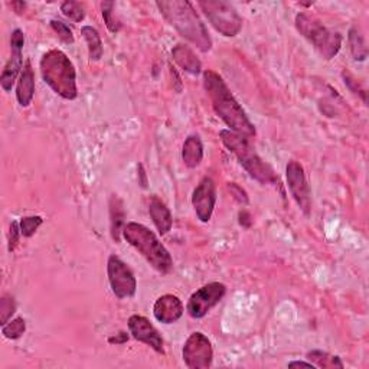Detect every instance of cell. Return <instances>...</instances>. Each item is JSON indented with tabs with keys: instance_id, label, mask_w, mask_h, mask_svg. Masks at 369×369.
<instances>
[{
	"instance_id": "6da1fadb",
	"label": "cell",
	"mask_w": 369,
	"mask_h": 369,
	"mask_svg": "<svg viewBox=\"0 0 369 369\" xmlns=\"http://www.w3.org/2000/svg\"><path fill=\"white\" fill-rule=\"evenodd\" d=\"M203 87L211 99L217 115L229 127V130L247 138L256 136V126L251 123L236 97L231 94L228 85L219 74L212 69H206L203 73Z\"/></svg>"
},
{
	"instance_id": "4dcf8cb0",
	"label": "cell",
	"mask_w": 369,
	"mask_h": 369,
	"mask_svg": "<svg viewBox=\"0 0 369 369\" xmlns=\"http://www.w3.org/2000/svg\"><path fill=\"white\" fill-rule=\"evenodd\" d=\"M228 189L231 191V194H233L234 195V198L240 202V203H248V195H247V192L241 188V187H238V184L237 183H229L228 184Z\"/></svg>"
},
{
	"instance_id": "30bf717a",
	"label": "cell",
	"mask_w": 369,
	"mask_h": 369,
	"mask_svg": "<svg viewBox=\"0 0 369 369\" xmlns=\"http://www.w3.org/2000/svg\"><path fill=\"white\" fill-rule=\"evenodd\" d=\"M226 293L225 284L212 282L198 289L188 300L187 312L194 319H202L212 308H215Z\"/></svg>"
},
{
	"instance_id": "cb8c5ba5",
	"label": "cell",
	"mask_w": 369,
	"mask_h": 369,
	"mask_svg": "<svg viewBox=\"0 0 369 369\" xmlns=\"http://www.w3.org/2000/svg\"><path fill=\"white\" fill-rule=\"evenodd\" d=\"M25 332H27V321L23 317H16L2 326V335L10 340L19 339Z\"/></svg>"
},
{
	"instance_id": "836d02e7",
	"label": "cell",
	"mask_w": 369,
	"mask_h": 369,
	"mask_svg": "<svg viewBox=\"0 0 369 369\" xmlns=\"http://www.w3.org/2000/svg\"><path fill=\"white\" fill-rule=\"evenodd\" d=\"M10 6H12L13 9H16V12H17V13H22V12H23V9L27 8V3H25V2H13Z\"/></svg>"
},
{
	"instance_id": "9a60e30c",
	"label": "cell",
	"mask_w": 369,
	"mask_h": 369,
	"mask_svg": "<svg viewBox=\"0 0 369 369\" xmlns=\"http://www.w3.org/2000/svg\"><path fill=\"white\" fill-rule=\"evenodd\" d=\"M183 305L180 298L173 294L160 296L153 306V314L157 321L164 325H172L183 316Z\"/></svg>"
},
{
	"instance_id": "7a4b0ae2",
	"label": "cell",
	"mask_w": 369,
	"mask_h": 369,
	"mask_svg": "<svg viewBox=\"0 0 369 369\" xmlns=\"http://www.w3.org/2000/svg\"><path fill=\"white\" fill-rule=\"evenodd\" d=\"M160 13L178 31V34L194 43L202 52L211 51L212 39L203 22L195 12L191 2L184 0H169V2H157Z\"/></svg>"
},
{
	"instance_id": "5bb4252c",
	"label": "cell",
	"mask_w": 369,
	"mask_h": 369,
	"mask_svg": "<svg viewBox=\"0 0 369 369\" xmlns=\"http://www.w3.org/2000/svg\"><path fill=\"white\" fill-rule=\"evenodd\" d=\"M129 331L130 335L142 343H146L147 346L157 354H165L164 349V339H161V335L159 331L152 325L150 320L145 316L140 314H133L129 319Z\"/></svg>"
},
{
	"instance_id": "8fae6325",
	"label": "cell",
	"mask_w": 369,
	"mask_h": 369,
	"mask_svg": "<svg viewBox=\"0 0 369 369\" xmlns=\"http://www.w3.org/2000/svg\"><path fill=\"white\" fill-rule=\"evenodd\" d=\"M286 178L296 203L305 215H309L312 211V194L303 166L296 160H290L286 168Z\"/></svg>"
},
{
	"instance_id": "1f68e13d",
	"label": "cell",
	"mask_w": 369,
	"mask_h": 369,
	"mask_svg": "<svg viewBox=\"0 0 369 369\" xmlns=\"http://www.w3.org/2000/svg\"><path fill=\"white\" fill-rule=\"evenodd\" d=\"M127 340H129V335H127V333H124V332H122V333H119L117 336H113V338H110V339H108V342H110V343H115V345L126 343Z\"/></svg>"
},
{
	"instance_id": "603a6c76",
	"label": "cell",
	"mask_w": 369,
	"mask_h": 369,
	"mask_svg": "<svg viewBox=\"0 0 369 369\" xmlns=\"http://www.w3.org/2000/svg\"><path fill=\"white\" fill-rule=\"evenodd\" d=\"M349 45H351V52L355 61H365L368 57L366 43L362 36V34L358 31V28H352L349 31Z\"/></svg>"
},
{
	"instance_id": "ba28073f",
	"label": "cell",
	"mask_w": 369,
	"mask_h": 369,
	"mask_svg": "<svg viewBox=\"0 0 369 369\" xmlns=\"http://www.w3.org/2000/svg\"><path fill=\"white\" fill-rule=\"evenodd\" d=\"M107 274L111 291L119 298H131L137 290V280L130 267L117 256H110Z\"/></svg>"
},
{
	"instance_id": "d6a6232c",
	"label": "cell",
	"mask_w": 369,
	"mask_h": 369,
	"mask_svg": "<svg viewBox=\"0 0 369 369\" xmlns=\"http://www.w3.org/2000/svg\"><path fill=\"white\" fill-rule=\"evenodd\" d=\"M289 366L293 368V366H308V368H316L312 362H305V361H293V362H289Z\"/></svg>"
},
{
	"instance_id": "d4e9b609",
	"label": "cell",
	"mask_w": 369,
	"mask_h": 369,
	"mask_svg": "<svg viewBox=\"0 0 369 369\" xmlns=\"http://www.w3.org/2000/svg\"><path fill=\"white\" fill-rule=\"evenodd\" d=\"M61 12L64 13V16H66L69 20H73L75 23L82 22L85 17L84 8L81 6V3L74 2V0H68V2H64L61 5Z\"/></svg>"
},
{
	"instance_id": "8992f818",
	"label": "cell",
	"mask_w": 369,
	"mask_h": 369,
	"mask_svg": "<svg viewBox=\"0 0 369 369\" xmlns=\"http://www.w3.org/2000/svg\"><path fill=\"white\" fill-rule=\"evenodd\" d=\"M294 23L297 31L314 46L323 58L329 61L339 54L343 42L339 32L326 28L319 19L308 13H298Z\"/></svg>"
},
{
	"instance_id": "7402d4cb",
	"label": "cell",
	"mask_w": 369,
	"mask_h": 369,
	"mask_svg": "<svg viewBox=\"0 0 369 369\" xmlns=\"http://www.w3.org/2000/svg\"><path fill=\"white\" fill-rule=\"evenodd\" d=\"M308 359L316 366V368H343V362L339 356L331 355L323 351H312L308 354Z\"/></svg>"
},
{
	"instance_id": "7c38bea8",
	"label": "cell",
	"mask_w": 369,
	"mask_h": 369,
	"mask_svg": "<svg viewBox=\"0 0 369 369\" xmlns=\"http://www.w3.org/2000/svg\"><path fill=\"white\" fill-rule=\"evenodd\" d=\"M192 205L201 222H210L217 205V187L211 178H203L192 194Z\"/></svg>"
},
{
	"instance_id": "4fadbf2b",
	"label": "cell",
	"mask_w": 369,
	"mask_h": 369,
	"mask_svg": "<svg viewBox=\"0 0 369 369\" xmlns=\"http://www.w3.org/2000/svg\"><path fill=\"white\" fill-rule=\"evenodd\" d=\"M23 45H25V35H23V32L20 29H15L12 34V38H10L12 55L3 68L2 77H0V85H2V88L6 92L12 91V87H13L17 75L22 73Z\"/></svg>"
},
{
	"instance_id": "d6986e66",
	"label": "cell",
	"mask_w": 369,
	"mask_h": 369,
	"mask_svg": "<svg viewBox=\"0 0 369 369\" xmlns=\"http://www.w3.org/2000/svg\"><path fill=\"white\" fill-rule=\"evenodd\" d=\"M203 159V145L198 134L189 136L182 147V160L184 166L191 169L198 168Z\"/></svg>"
},
{
	"instance_id": "ac0fdd59",
	"label": "cell",
	"mask_w": 369,
	"mask_h": 369,
	"mask_svg": "<svg viewBox=\"0 0 369 369\" xmlns=\"http://www.w3.org/2000/svg\"><path fill=\"white\" fill-rule=\"evenodd\" d=\"M172 57L173 61L182 68L184 71L192 74V75H198L202 69V64L199 61V58L196 57V54L189 48L187 45H176L175 48L172 50Z\"/></svg>"
},
{
	"instance_id": "f546056e",
	"label": "cell",
	"mask_w": 369,
	"mask_h": 369,
	"mask_svg": "<svg viewBox=\"0 0 369 369\" xmlns=\"http://www.w3.org/2000/svg\"><path fill=\"white\" fill-rule=\"evenodd\" d=\"M20 236H22V231H20V225L19 222L13 221L10 224V229H9V247L8 249L12 252L16 249L17 244H19V240H20Z\"/></svg>"
},
{
	"instance_id": "f1b7e54d",
	"label": "cell",
	"mask_w": 369,
	"mask_h": 369,
	"mask_svg": "<svg viewBox=\"0 0 369 369\" xmlns=\"http://www.w3.org/2000/svg\"><path fill=\"white\" fill-rule=\"evenodd\" d=\"M113 9H114V3L113 2L101 3L103 17H104V22H106L108 31L110 32H119L120 31V23L113 17Z\"/></svg>"
},
{
	"instance_id": "2e32d148",
	"label": "cell",
	"mask_w": 369,
	"mask_h": 369,
	"mask_svg": "<svg viewBox=\"0 0 369 369\" xmlns=\"http://www.w3.org/2000/svg\"><path fill=\"white\" fill-rule=\"evenodd\" d=\"M34 94H35V77H34L31 62L27 61L25 64H23L22 73L17 81V87H16L17 103L22 107H28L34 100Z\"/></svg>"
},
{
	"instance_id": "4316f807",
	"label": "cell",
	"mask_w": 369,
	"mask_h": 369,
	"mask_svg": "<svg viewBox=\"0 0 369 369\" xmlns=\"http://www.w3.org/2000/svg\"><path fill=\"white\" fill-rule=\"evenodd\" d=\"M16 312V303H15V298L9 294H5L0 300V320L2 323L0 325H6L9 321V319H12L13 313Z\"/></svg>"
},
{
	"instance_id": "83f0119b",
	"label": "cell",
	"mask_w": 369,
	"mask_h": 369,
	"mask_svg": "<svg viewBox=\"0 0 369 369\" xmlns=\"http://www.w3.org/2000/svg\"><path fill=\"white\" fill-rule=\"evenodd\" d=\"M51 28L54 29V32L58 35V38L65 42V43H74V35H73V31L69 29L68 25H65L64 22L61 20H51Z\"/></svg>"
},
{
	"instance_id": "484cf974",
	"label": "cell",
	"mask_w": 369,
	"mask_h": 369,
	"mask_svg": "<svg viewBox=\"0 0 369 369\" xmlns=\"http://www.w3.org/2000/svg\"><path fill=\"white\" fill-rule=\"evenodd\" d=\"M42 224H43V219L39 215H32V217L22 218L20 222H19L20 231H22V236L27 237V238L32 237Z\"/></svg>"
},
{
	"instance_id": "44dd1931",
	"label": "cell",
	"mask_w": 369,
	"mask_h": 369,
	"mask_svg": "<svg viewBox=\"0 0 369 369\" xmlns=\"http://www.w3.org/2000/svg\"><path fill=\"white\" fill-rule=\"evenodd\" d=\"M81 34L87 42L91 61H100L103 57V42L99 31L92 27H84Z\"/></svg>"
},
{
	"instance_id": "3957f363",
	"label": "cell",
	"mask_w": 369,
	"mask_h": 369,
	"mask_svg": "<svg viewBox=\"0 0 369 369\" xmlns=\"http://www.w3.org/2000/svg\"><path fill=\"white\" fill-rule=\"evenodd\" d=\"M219 138L224 143V146L233 152L240 165L247 171V173L260 182L261 184H273V187H279L280 180L279 176L275 175L274 169L261 159V156L256 152V147H254L247 137L229 130L224 129L219 131Z\"/></svg>"
},
{
	"instance_id": "9c48e42d",
	"label": "cell",
	"mask_w": 369,
	"mask_h": 369,
	"mask_svg": "<svg viewBox=\"0 0 369 369\" xmlns=\"http://www.w3.org/2000/svg\"><path fill=\"white\" fill-rule=\"evenodd\" d=\"M182 356L189 369H208L212 365V343L202 332H194L183 345Z\"/></svg>"
},
{
	"instance_id": "e0dca14e",
	"label": "cell",
	"mask_w": 369,
	"mask_h": 369,
	"mask_svg": "<svg viewBox=\"0 0 369 369\" xmlns=\"http://www.w3.org/2000/svg\"><path fill=\"white\" fill-rule=\"evenodd\" d=\"M149 214L153 219L154 226L157 228L161 236L168 234L172 229L173 225L172 212L169 211V208L165 205V202H161L157 196H153L149 202Z\"/></svg>"
},
{
	"instance_id": "5b68a950",
	"label": "cell",
	"mask_w": 369,
	"mask_h": 369,
	"mask_svg": "<svg viewBox=\"0 0 369 369\" xmlns=\"http://www.w3.org/2000/svg\"><path fill=\"white\" fill-rule=\"evenodd\" d=\"M122 234L124 240L140 252L154 270L161 274H169L173 270L171 252L147 226L137 222H127Z\"/></svg>"
},
{
	"instance_id": "ffe728a7",
	"label": "cell",
	"mask_w": 369,
	"mask_h": 369,
	"mask_svg": "<svg viewBox=\"0 0 369 369\" xmlns=\"http://www.w3.org/2000/svg\"><path fill=\"white\" fill-rule=\"evenodd\" d=\"M110 215H111V236L115 241L120 240V233H123L124 228V210L123 202L117 198L113 196L110 202Z\"/></svg>"
},
{
	"instance_id": "277c9868",
	"label": "cell",
	"mask_w": 369,
	"mask_h": 369,
	"mask_svg": "<svg viewBox=\"0 0 369 369\" xmlns=\"http://www.w3.org/2000/svg\"><path fill=\"white\" fill-rule=\"evenodd\" d=\"M41 75L50 88L64 100H75L78 96L75 66L59 50H51L41 59Z\"/></svg>"
},
{
	"instance_id": "52a82bcc",
	"label": "cell",
	"mask_w": 369,
	"mask_h": 369,
	"mask_svg": "<svg viewBox=\"0 0 369 369\" xmlns=\"http://www.w3.org/2000/svg\"><path fill=\"white\" fill-rule=\"evenodd\" d=\"M199 8L221 35L233 38L240 34L243 19L231 3L224 0H206V2H199Z\"/></svg>"
}]
</instances>
